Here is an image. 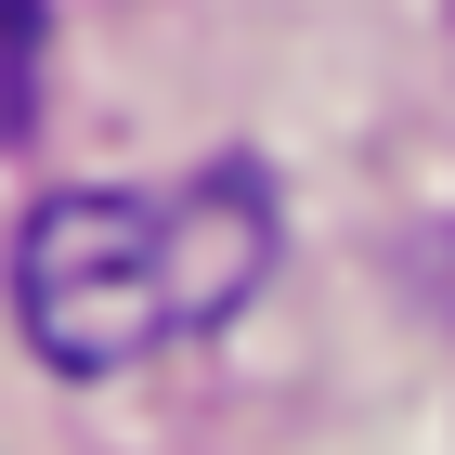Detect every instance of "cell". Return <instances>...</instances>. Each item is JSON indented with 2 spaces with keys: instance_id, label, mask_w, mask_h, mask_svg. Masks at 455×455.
Returning a JSON list of instances; mask_svg holds the SVG:
<instances>
[{
  "instance_id": "cell-1",
  "label": "cell",
  "mask_w": 455,
  "mask_h": 455,
  "mask_svg": "<svg viewBox=\"0 0 455 455\" xmlns=\"http://www.w3.org/2000/svg\"><path fill=\"white\" fill-rule=\"evenodd\" d=\"M274 182L247 156H209L182 182H78L39 196L13 235V313L52 378H131L170 339H209L247 286L274 274Z\"/></svg>"
},
{
  "instance_id": "cell-2",
  "label": "cell",
  "mask_w": 455,
  "mask_h": 455,
  "mask_svg": "<svg viewBox=\"0 0 455 455\" xmlns=\"http://www.w3.org/2000/svg\"><path fill=\"white\" fill-rule=\"evenodd\" d=\"M39 117V0H0V143H27Z\"/></svg>"
}]
</instances>
